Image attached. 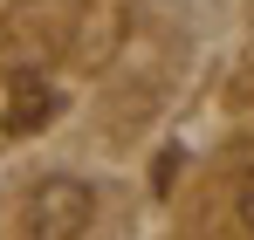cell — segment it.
<instances>
[{
	"label": "cell",
	"mask_w": 254,
	"mask_h": 240,
	"mask_svg": "<svg viewBox=\"0 0 254 240\" xmlns=\"http://www.w3.org/2000/svg\"><path fill=\"white\" fill-rule=\"evenodd\" d=\"M89 220H96V192H89V179H76V172L42 179V185L28 192V206H21L28 240H83Z\"/></svg>",
	"instance_id": "cell-1"
},
{
	"label": "cell",
	"mask_w": 254,
	"mask_h": 240,
	"mask_svg": "<svg viewBox=\"0 0 254 240\" xmlns=\"http://www.w3.org/2000/svg\"><path fill=\"white\" fill-rule=\"evenodd\" d=\"M48 117H55V89H48L42 76H28L14 89V103H7V130H42Z\"/></svg>",
	"instance_id": "cell-2"
},
{
	"label": "cell",
	"mask_w": 254,
	"mask_h": 240,
	"mask_svg": "<svg viewBox=\"0 0 254 240\" xmlns=\"http://www.w3.org/2000/svg\"><path fill=\"white\" fill-rule=\"evenodd\" d=\"M234 206H241V227L254 234V165L241 172V192H234Z\"/></svg>",
	"instance_id": "cell-3"
}]
</instances>
